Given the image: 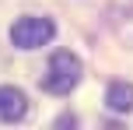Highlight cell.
I'll return each mask as SVG.
<instances>
[{"mask_svg": "<svg viewBox=\"0 0 133 130\" xmlns=\"http://www.w3.org/2000/svg\"><path fill=\"white\" fill-rule=\"evenodd\" d=\"M105 106L112 113H130L133 109V84H126V81H112L105 88Z\"/></svg>", "mask_w": 133, "mask_h": 130, "instance_id": "cell-4", "label": "cell"}, {"mask_svg": "<svg viewBox=\"0 0 133 130\" xmlns=\"http://www.w3.org/2000/svg\"><path fill=\"white\" fill-rule=\"evenodd\" d=\"M56 25L49 18H39V14H28V18H18L11 25V42L18 49H39L46 42H53Z\"/></svg>", "mask_w": 133, "mask_h": 130, "instance_id": "cell-2", "label": "cell"}, {"mask_svg": "<svg viewBox=\"0 0 133 130\" xmlns=\"http://www.w3.org/2000/svg\"><path fill=\"white\" fill-rule=\"evenodd\" d=\"M28 113V98L21 88H14V84H0V120L4 123H18V120H25Z\"/></svg>", "mask_w": 133, "mask_h": 130, "instance_id": "cell-3", "label": "cell"}, {"mask_svg": "<svg viewBox=\"0 0 133 130\" xmlns=\"http://www.w3.org/2000/svg\"><path fill=\"white\" fill-rule=\"evenodd\" d=\"M81 74H84V67H81L77 56H74L70 49H56V53L49 56V63H46L42 88H46L49 95H70V91L77 88Z\"/></svg>", "mask_w": 133, "mask_h": 130, "instance_id": "cell-1", "label": "cell"}]
</instances>
